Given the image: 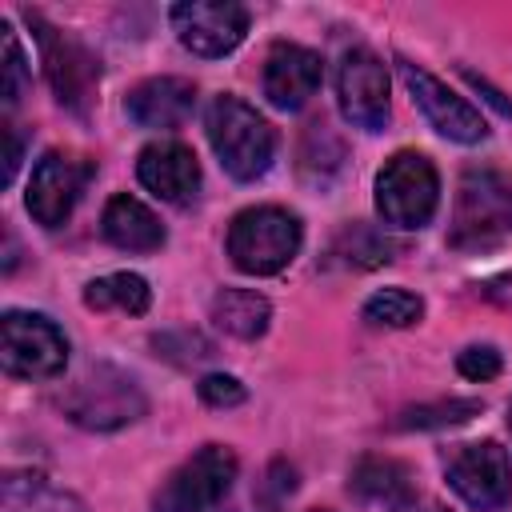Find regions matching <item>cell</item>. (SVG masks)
I'll use <instances>...</instances> for the list:
<instances>
[{
    "label": "cell",
    "mask_w": 512,
    "mask_h": 512,
    "mask_svg": "<svg viewBox=\"0 0 512 512\" xmlns=\"http://www.w3.org/2000/svg\"><path fill=\"white\" fill-rule=\"evenodd\" d=\"M204 132H208V144L216 152V160L224 164V172L232 180H256L272 168V156H276V132L272 124L252 108L244 104L240 96H216L204 112Z\"/></svg>",
    "instance_id": "cell-1"
},
{
    "label": "cell",
    "mask_w": 512,
    "mask_h": 512,
    "mask_svg": "<svg viewBox=\"0 0 512 512\" xmlns=\"http://www.w3.org/2000/svg\"><path fill=\"white\" fill-rule=\"evenodd\" d=\"M512 236V180L496 168H468L456 188L448 244L456 252H484Z\"/></svg>",
    "instance_id": "cell-2"
},
{
    "label": "cell",
    "mask_w": 512,
    "mask_h": 512,
    "mask_svg": "<svg viewBox=\"0 0 512 512\" xmlns=\"http://www.w3.org/2000/svg\"><path fill=\"white\" fill-rule=\"evenodd\" d=\"M300 240H304L300 220L276 204L244 208L228 224V256L248 276H272L288 268L292 256L300 252Z\"/></svg>",
    "instance_id": "cell-3"
},
{
    "label": "cell",
    "mask_w": 512,
    "mask_h": 512,
    "mask_svg": "<svg viewBox=\"0 0 512 512\" xmlns=\"http://www.w3.org/2000/svg\"><path fill=\"white\" fill-rule=\"evenodd\" d=\"M148 408L140 384L116 368V364H92L64 396V412L72 424L88 432H116L132 420H140Z\"/></svg>",
    "instance_id": "cell-4"
},
{
    "label": "cell",
    "mask_w": 512,
    "mask_h": 512,
    "mask_svg": "<svg viewBox=\"0 0 512 512\" xmlns=\"http://www.w3.org/2000/svg\"><path fill=\"white\" fill-rule=\"evenodd\" d=\"M440 204V176L424 152H396L376 176V212L392 228H424Z\"/></svg>",
    "instance_id": "cell-5"
},
{
    "label": "cell",
    "mask_w": 512,
    "mask_h": 512,
    "mask_svg": "<svg viewBox=\"0 0 512 512\" xmlns=\"http://www.w3.org/2000/svg\"><path fill=\"white\" fill-rule=\"evenodd\" d=\"M236 484V456L224 444H204L192 452L156 492L160 512H228V492Z\"/></svg>",
    "instance_id": "cell-6"
},
{
    "label": "cell",
    "mask_w": 512,
    "mask_h": 512,
    "mask_svg": "<svg viewBox=\"0 0 512 512\" xmlns=\"http://www.w3.org/2000/svg\"><path fill=\"white\" fill-rule=\"evenodd\" d=\"M0 360L8 376L52 380L68 364V340L48 316L12 308L0 320Z\"/></svg>",
    "instance_id": "cell-7"
},
{
    "label": "cell",
    "mask_w": 512,
    "mask_h": 512,
    "mask_svg": "<svg viewBox=\"0 0 512 512\" xmlns=\"http://www.w3.org/2000/svg\"><path fill=\"white\" fill-rule=\"evenodd\" d=\"M32 28H36V40H40V56H44V76L56 92V100L76 112V116H88L92 104H96V88H100V60L68 32L44 24L40 16H32Z\"/></svg>",
    "instance_id": "cell-8"
},
{
    "label": "cell",
    "mask_w": 512,
    "mask_h": 512,
    "mask_svg": "<svg viewBox=\"0 0 512 512\" xmlns=\"http://www.w3.org/2000/svg\"><path fill=\"white\" fill-rule=\"evenodd\" d=\"M444 472H448L452 492L476 512H500L512 500V464L496 440L460 444L448 456Z\"/></svg>",
    "instance_id": "cell-9"
},
{
    "label": "cell",
    "mask_w": 512,
    "mask_h": 512,
    "mask_svg": "<svg viewBox=\"0 0 512 512\" xmlns=\"http://www.w3.org/2000/svg\"><path fill=\"white\" fill-rule=\"evenodd\" d=\"M336 100L352 128L380 132L388 124V68L376 52L352 48L336 68Z\"/></svg>",
    "instance_id": "cell-10"
},
{
    "label": "cell",
    "mask_w": 512,
    "mask_h": 512,
    "mask_svg": "<svg viewBox=\"0 0 512 512\" xmlns=\"http://www.w3.org/2000/svg\"><path fill=\"white\" fill-rule=\"evenodd\" d=\"M92 180V160H80V156H68V152H44L32 168V180H28V212L40 228H60L76 200L84 196Z\"/></svg>",
    "instance_id": "cell-11"
},
{
    "label": "cell",
    "mask_w": 512,
    "mask_h": 512,
    "mask_svg": "<svg viewBox=\"0 0 512 512\" xmlns=\"http://www.w3.org/2000/svg\"><path fill=\"white\" fill-rule=\"evenodd\" d=\"M400 76L412 92V104L424 112V120L444 136V140H456V144H480L488 136V124L484 116L464 100L456 96L444 80H436L428 68L412 64V60H400Z\"/></svg>",
    "instance_id": "cell-12"
},
{
    "label": "cell",
    "mask_w": 512,
    "mask_h": 512,
    "mask_svg": "<svg viewBox=\"0 0 512 512\" xmlns=\"http://www.w3.org/2000/svg\"><path fill=\"white\" fill-rule=\"evenodd\" d=\"M172 28L188 52L216 60V56H228L244 40L248 12L232 0H184L172 8Z\"/></svg>",
    "instance_id": "cell-13"
},
{
    "label": "cell",
    "mask_w": 512,
    "mask_h": 512,
    "mask_svg": "<svg viewBox=\"0 0 512 512\" xmlns=\"http://www.w3.org/2000/svg\"><path fill=\"white\" fill-rule=\"evenodd\" d=\"M136 176L140 184L160 196L164 204H192L196 192H200V164H196V152L180 140H152L148 148H140V160H136Z\"/></svg>",
    "instance_id": "cell-14"
},
{
    "label": "cell",
    "mask_w": 512,
    "mask_h": 512,
    "mask_svg": "<svg viewBox=\"0 0 512 512\" xmlns=\"http://www.w3.org/2000/svg\"><path fill=\"white\" fill-rule=\"evenodd\" d=\"M324 80V64L312 48L304 44H272L264 60V96L280 112L304 108Z\"/></svg>",
    "instance_id": "cell-15"
},
{
    "label": "cell",
    "mask_w": 512,
    "mask_h": 512,
    "mask_svg": "<svg viewBox=\"0 0 512 512\" xmlns=\"http://www.w3.org/2000/svg\"><path fill=\"white\" fill-rule=\"evenodd\" d=\"M196 108V84L184 80V76H152V80H140L128 100H124V112L132 124L140 128H156V132H168V128H180Z\"/></svg>",
    "instance_id": "cell-16"
},
{
    "label": "cell",
    "mask_w": 512,
    "mask_h": 512,
    "mask_svg": "<svg viewBox=\"0 0 512 512\" xmlns=\"http://www.w3.org/2000/svg\"><path fill=\"white\" fill-rule=\"evenodd\" d=\"M100 232L120 252H156L164 244V224L156 220V212L148 204H140L136 196H128V192H120L104 204Z\"/></svg>",
    "instance_id": "cell-17"
},
{
    "label": "cell",
    "mask_w": 512,
    "mask_h": 512,
    "mask_svg": "<svg viewBox=\"0 0 512 512\" xmlns=\"http://www.w3.org/2000/svg\"><path fill=\"white\" fill-rule=\"evenodd\" d=\"M348 488L356 492V500H364L372 508H384V512H400V508H408L416 500L412 472L392 456H364L352 468Z\"/></svg>",
    "instance_id": "cell-18"
},
{
    "label": "cell",
    "mask_w": 512,
    "mask_h": 512,
    "mask_svg": "<svg viewBox=\"0 0 512 512\" xmlns=\"http://www.w3.org/2000/svg\"><path fill=\"white\" fill-rule=\"evenodd\" d=\"M268 320H272V304L252 288H220L212 296V324L236 340L264 336Z\"/></svg>",
    "instance_id": "cell-19"
},
{
    "label": "cell",
    "mask_w": 512,
    "mask_h": 512,
    "mask_svg": "<svg viewBox=\"0 0 512 512\" xmlns=\"http://www.w3.org/2000/svg\"><path fill=\"white\" fill-rule=\"evenodd\" d=\"M84 304L96 312H124V316H140L152 304V288L144 276L136 272H108L100 280L84 284Z\"/></svg>",
    "instance_id": "cell-20"
},
{
    "label": "cell",
    "mask_w": 512,
    "mask_h": 512,
    "mask_svg": "<svg viewBox=\"0 0 512 512\" xmlns=\"http://www.w3.org/2000/svg\"><path fill=\"white\" fill-rule=\"evenodd\" d=\"M4 512H84V504L36 472H12L4 480Z\"/></svg>",
    "instance_id": "cell-21"
},
{
    "label": "cell",
    "mask_w": 512,
    "mask_h": 512,
    "mask_svg": "<svg viewBox=\"0 0 512 512\" xmlns=\"http://www.w3.org/2000/svg\"><path fill=\"white\" fill-rule=\"evenodd\" d=\"M332 256H344V260L356 264V268H376V264H388V260L396 256V240L384 236V232L372 228V224H348V228L336 236Z\"/></svg>",
    "instance_id": "cell-22"
},
{
    "label": "cell",
    "mask_w": 512,
    "mask_h": 512,
    "mask_svg": "<svg viewBox=\"0 0 512 512\" xmlns=\"http://www.w3.org/2000/svg\"><path fill=\"white\" fill-rule=\"evenodd\" d=\"M424 316V300L408 288H380L364 300V320L376 328H408Z\"/></svg>",
    "instance_id": "cell-23"
},
{
    "label": "cell",
    "mask_w": 512,
    "mask_h": 512,
    "mask_svg": "<svg viewBox=\"0 0 512 512\" xmlns=\"http://www.w3.org/2000/svg\"><path fill=\"white\" fill-rule=\"evenodd\" d=\"M480 400H440V404H420L408 408L400 416V428H448V424H464L480 412Z\"/></svg>",
    "instance_id": "cell-24"
},
{
    "label": "cell",
    "mask_w": 512,
    "mask_h": 512,
    "mask_svg": "<svg viewBox=\"0 0 512 512\" xmlns=\"http://www.w3.org/2000/svg\"><path fill=\"white\" fill-rule=\"evenodd\" d=\"M0 40H4V64H0V92H4V108H16L20 96H24V84H28V68H24V52L16 44V32L12 24L4 20L0 24Z\"/></svg>",
    "instance_id": "cell-25"
},
{
    "label": "cell",
    "mask_w": 512,
    "mask_h": 512,
    "mask_svg": "<svg viewBox=\"0 0 512 512\" xmlns=\"http://www.w3.org/2000/svg\"><path fill=\"white\" fill-rule=\"evenodd\" d=\"M456 368H460V376H468V380H492V376H500V368H504V360H500V352L492 348V344H468L460 356H456Z\"/></svg>",
    "instance_id": "cell-26"
},
{
    "label": "cell",
    "mask_w": 512,
    "mask_h": 512,
    "mask_svg": "<svg viewBox=\"0 0 512 512\" xmlns=\"http://www.w3.org/2000/svg\"><path fill=\"white\" fill-rule=\"evenodd\" d=\"M196 392H200V400L204 404H212V408H232V404H244V384L236 380V376H228V372H212V376H204L200 384H196Z\"/></svg>",
    "instance_id": "cell-27"
},
{
    "label": "cell",
    "mask_w": 512,
    "mask_h": 512,
    "mask_svg": "<svg viewBox=\"0 0 512 512\" xmlns=\"http://www.w3.org/2000/svg\"><path fill=\"white\" fill-rule=\"evenodd\" d=\"M4 140H8V148H4V184H12L16 180V168H20V152H24L20 128L16 124H4Z\"/></svg>",
    "instance_id": "cell-28"
},
{
    "label": "cell",
    "mask_w": 512,
    "mask_h": 512,
    "mask_svg": "<svg viewBox=\"0 0 512 512\" xmlns=\"http://www.w3.org/2000/svg\"><path fill=\"white\" fill-rule=\"evenodd\" d=\"M420 512H448V508H444V504H424Z\"/></svg>",
    "instance_id": "cell-29"
},
{
    "label": "cell",
    "mask_w": 512,
    "mask_h": 512,
    "mask_svg": "<svg viewBox=\"0 0 512 512\" xmlns=\"http://www.w3.org/2000/svg\"><path fill=\"white\" fill-rule=\"evenodd\" d=\"M508 428H512V404H508Z\"/></svg>",
    "instance_id": "cell-30"
},
{
    "label": "cell",
    "mask_w": 512,
    "mask_h": 512,
    "mask_svg": "<svg viewBox=\"0 0 512 512\" xmlns=\"http://www.w3.org/2000/svg\"><path fill=\"white\" fill-rule=\"evenodd\" d=\"M312 512H328V508H312Z\"/></svg>",
    "instance_id": "cell-31"
}]
</instances>
